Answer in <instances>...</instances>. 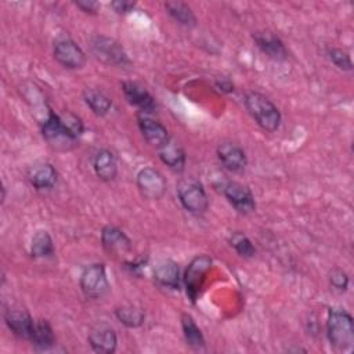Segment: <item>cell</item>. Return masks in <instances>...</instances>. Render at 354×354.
Returning <instances> with one entry per match:
<instances>
[{"label": "cell", "mask_w": 354, "mask_h": 354, "mask_svg": "<svg viewBox=\"0 0 354 354\" xmlns=\"http://www.w3.org/2000/svg\"><path fill=\"white\" fill-rule=\"evenodd\" d=\"M326 335L330 344L339 350H348L354 343L353 317L344 308H329L326 318Z\"/></svg>", "instance_id": "cell-1"}, {"label": "cell", "mask_w": 354, "mask_h": 354, "mask_svg": "<svg viewBox=\"0 0 354 354\" xmlns=\"http://www.w3.org/2000/svg\"><path fill=\"white\" fill-rule=\"evenodd\" d=\"M243 101L248 112L261 129L267 131H275L279 127L281 112L266 95L257 91H249Z\"/></svg>", "instance_id": "cell-2"}, {"label": "cell", "mask_w": 354, "mask_h": 354, "mask_svg": "<svg viewBox=\"0 0 354 354\" xmlns=\"http://www.w3.org/2000/svg\"><path fill=\"white\" fill-rule=\"evenodd\" d=\"M41 134L47 144L57 151H69L77 141V138L61 123L58 113L51 109H48V115L43 123Z\"/></svg>", "instance_id": "cell-3"}, {"label": "cell", "mask_w": 354, "mask_h": 354, "mask_svg": "<svg viewBox=\"0 0 354 354\" xmlns=\"http://www.w3.org/2000/svg\"><path fill=\"white\" fill-rule=\"evenodd\" d=\"M90 48L94 57L106 65L126 66L130 64V59L123 47L112 37L95 36L91 39Z\"/></svg>", "instance_id": "cell-4"}, {"label": "cell", "mask_w": 354, "mask_h": 354, "mask_svg": "<svg viewBox=\"0 0 354 354\" xmlns=\"http://www.w3.org/2000/svg\"><path fill=\"white\" fill-rule=\"evenodd\" d=\"M177 194L185 210L194 214H202L207 210V195L203 185L199 181L194 178L181 180L177 185Z\"/></svg>", "instance_id": "cell-5"}, {"label": "cell", "mask_w": 354, "mask_h": 354, "mask_svg": "<svg viewBox=\"0 0 354 354\" xmlns=\"http://www.w3.org/2000/svg\"><path fill=\"white\" fill-rule=\"evenodd\" d=\"M213 260L207 254H199L191 260L188 267L185 268L183 281L185 285L187 296L191 301H195L198 299V295L201 293V289L203 286L206 274L212 268Z\"/></svg>", "instance_id": "cell-6"}, {"label": "cell", "mask_w": 354, "mask_h": 354, "mask_svg": "<svg viewBox=\"0 0 354 354\" xmlns=\"http://www.w3.org/2000/svg\"><path fill=\"white\" fill-rule=\"evenodd\" d=\"M80 289L88 299H101L109 292V282L102 263L90 264L83 270L80 275Z\"/></svg>", "instance_id": "cell-7"}, {"label": "cell", "mask_w": 354, "mask_h": 354, "mask_svg": "<svg viewBox=\"0 0 354 354\" xmlns=\"http://www.w3.org/2000/svg\"><path fill=\"white\" fill-rule=\"evenodd\" d=\"M137 187L145 199L156 201L165 195L167 184L159 170L153 167H142L137 174Z\"/></svg>", "instance_id": "cell-8"}, {"label": "cell", "mask_w": 354, "mask_h": 354, "mask_svg": "<svg viewBox=\"0 0 354 354\" xmlns=\"http://www.w3.org/2000/svg\"><path fill=\"white\" fill-rule=\"evenodd\" d=\"M54 58L68 69H80L86 64L84 51L72 39H59L54 44Z\"/></svg>", "instance_id": "cell-9"}, {"label": "cell", "mask_w": 354, "mask_h": 354, "mask_svg": "<svg viewBox=\"0 0 354 354\" xmlns=\"http://www.w3.org/2000/svg\"><path fill=\"white\" fill-rule=\"evenodd\" d=\"M224 195L228 202L242 214H249L256 209L252 191L238 181H228L224 185Z\"/></svg>", "instance_id": "cell-10"}, {"label": "cell", "mask_w": 354, "mask_h": 354, "mask_svg": "<svg viewBox=\"0 0 354 354\" xmlns=\"http://www.w3.org/2000/svg\"><path fill=\"white\" fill-rule=\"evenodd\" d=\"M101 242L104 249L113 256H124L131 252V241L118 227L105 225L101 231Z\"/></svg>", "instance_id": "cell-11"}, {"label": "cell", "mask_w": 354, "mask_h": 354, "mask_svg": "<svg viewBox=\"0 0 354 354\" xmlns=\"http://www.w3.org/2000/svg\"><path fill=\"white\" fill-rule=\"evenodd\" d=\"M88 344L95 353L112 354L116 350L118 337L111 326L106 324H98L88 333Z\"/></svg>", "instance_id": "cell-12"}, {"label": "cell", "mask_w": 354, "mask_h": 354, "mask_svg": "<svg viewBox=\"0 0 354 354\" xmlns=\"http://www.w3.org/2000/svg\"><path fill=\"white\" fill-rule=\"evenodd\" d=\"M217 158L221 165L234 173H239L245 170L248 165V158L245 151L234 142H221L217 147Z\"/></svg>", "instance_id": "cell-13"}, {"label": "cell", "mask_w": 354, "mask_h": 354, "mask_svg": "<svg viewBox=\"0 0 354 354\" xmlns=\"http://www.w3.org/2000/svg\"><path fill=\"white\" fill-rule=\"evenodd\" d=\"M4 321L8 329L18 337L30 340L35 321L26 310L22 308H10L4 314Z\"/></svg>", "instance_id": "cell-14"}, {"label": "cell", "mask_w": 354, "mask_h": 354, "mask_svg": "<svg viewBox=\"0 0 354 354\" xmlns=\"http://www.w3.org/2000/svg\"><path fill=\"white\" fill-rule=\"evenodd\" d=\"M138 127L145 141L156 149H159L170 138L167 129L160 122L147 115L138 116Z\"/></svg>", "instance_id": "cell-15"}, {"label": "cell", "mask_w": 354, "mask_h": 354, "mask_svg": "<svg viewBox=\"0 0 354 354\" xmlns=\"http://www.w3.org/2000/svg\"><path fill=\"white\" fill-rule=\"evenodd\" d=\"M253 40L257 47L271 59L282 61L288 57L282 40L271 32H256L253 33Z\"/></svg>", "instance_id": "cell-16"}, {"label": "cell", "mask_w": 354, "mask_h": 354, "mask_svg": "<svg viewBox=\"0 0 354 354\" xmlns=\"http://www.w3.org/2000/svg\"><path fill=\"white\" fill-rule=\"evenodd\" d=\"M57 170L55 167L48 162H40L30 166L28 171V178L30 184L36 189H50L57 183Z\"/></svg>", "instance_id": "cell-17"}, {"label": "cell", "mask_w": 354, "mask_h": 354, "mask_svg": "<svg viewBox=\"0 0 354 354\" xmlns=\"http://www.w3.org/2000/svg\"><path fill=\"white\" fill-rule=\"evenodd\" d=\"M122 90L124 93L126 100L141 109V112H152L155 109V101L153 97L140 84L134 82H123L122 83Z\"/></svg>", "instance_id": "cell-18"}, {"label": "cell", "mask_w": 354, "mask_h": 354, "mask_svg": "<svg viewBox=\"0 0 354 354\" xmlns=\"http://www.w3.org/2000/svg\"><path fill=\"white\" fill-rule=\"evenodd\" d=\"M160 160L174 171H183L185 166V151L180 142L174 138H169L166 144H163L159 149Z\"/></svg>", "instance_id": "cell-19"}, {"label": "cell", "mask_w": 354, "mask_h": 354, "mask_svg": "<svg viewBox=\"0 0 354 354\" xmlns=\"http://www.w3.org/2000/svg\"><path fill=\"white\" fill-rule=\"evenodd\" d=\"M93 167L97 177L102 181H112L118 174L116 158L109 149L97 151L93 160Z\"/></svg>", "instance_id": "cell-20"}, {"label": "cell", "mask_w": 354, "mask_h": 354, "mask_svg": "<svg viewBox=\"0 0 354 354\" xmlns=\"http://www.w3.org/2000/svg\"><path fill=\"white\" fill-rule=\"evenodd\" d=\"M153 278L155 281L170 289L180 288V270L176 261L173 260H162L153 268Z\"/></svg>", "instance_id": "cell-21"}, {"label": "cell", "mask_w": 354, "mask_h": 354, "mask_svg": "<svg viewBox=\"0 0 354 354\" xmlns=\"http://www.w3.org/2000/svg\"><path fill=\"white\" fill-rule=\"evenodd\" d=\"M37 350H48L55 344V336L51 325L46 319L35 321L30 340Z\"/></svg>", "instance_id": "cell-22"}, {"label": "cell", "mask_w": 354, "mask_h": 354, "mask_svg": "<svg viewBox=\"0 0 354 354\" xmlns=\"http://www.w3.org/2000/svg\"><path fill=\"white\" fill-rule=\"evenodd\" d=\"M181 328H183L185 342L189 347H192L195 350L205 347V337H203L199 326L195 324L194 318L187 313L181 314Z\"/></svg>", "instance_id": "cell-23"}, {"label": "cell", "mask_w": 354, "mask_h": 354, "mask_svg": "<svg viewBox=\"0 0 354 354\" xmlns=\"http://www.w3.org/2000/svg\"><path fill=\"white\" fill-rule=\"evenodd\" d=\"M83 98H84V102L90 106V109L97 116H104V115H106L111 111L112 100L106 94L100 91V90L87 88L83 93Z\"/></svg>", "instance_id": "cell-24"}, {"label": "cell", "mask_w": 354, "mask_h": 354, "mask_svg": "<svg viewBox=\"0 0 354 354\" xmlns=\"http://www.w3.org/2000/svg\"><path fill=\"white\" fill-rule=\"evenodd\" d=\"M165 7L167 12L183 26H195L196 25V17L191 7L183 1H166Z\"/></svg>", "instance_id": "cell-25"}, {"label": "cell", "mask_w": 354, "mask_h": 354, "mask_svg": "<svg viewBox=\"0 0 354 354\" xmlns=\"http://www.w3.org/2000/svg\"><path fill=\"white\" fill-rule=\"evenodd\" d=\"M115 315L118 321L127 328H138L144 324V319H145L144 311L131 304H124L118 307L115 310Z\"/></svg>", "instance_id": "cell-26"}, {"label": "cell", "mask_w": 354, "mask_h": 354, "mask_svg": "<svg viewBox=\"0 0 354 354\" xmlns=\"http://www.w3.org/2000/svg\"><path fill=\"white\" fill-rule=\"evenodd\" d=\"M30 253L36 259L48 257L54 253V243L47 231L40 230L33 235L30 243Z\"/></svg>", "instance_id": "cell-27"}, {"label": "cell", "mask_w": 354, "mask_h": 354, "mask_svg": "<svg viewBox=\"0 0 354 354\" xmlns=\"http://www.w3.org/2000/svg\"><path fill=\"white\" fill-rule=\"evenodd\" d=\"M230 245L236 250V253L242 257H253L256 254V249L252 241L242 232H234L230 236Z\"/></svg>", "instance_id": "cell-28"}, {"label": "cell", "mask_w": 354, "mask_h": 354, "mask_svg": "<svg viewBox=\"0 0 354 354\" xmlns=\"http://www.w3.org/2000/svg\"><path fill=\"white\" fill-rule=\"evenodd\" d=\"M58 116H59L61 123H62L76 138H79V137L82 136L84 127H83V122H82V119H80L79 116H76V115L72 113V112H62V113H58Z\"/></svg>", "instance_id": "cell-29"}, {"label": "cell", "mask_w": 354, "mask_h": 354, "mask_svg": "<svg viewBox=\"0 0 354 354\" xmlns=\"http://www.w3.org/2000/svg\"><path fill=\"white\" fill-rule=\"evenodd\" d=\"M328 55L330 58V61L342 71H351L353 69V62H351V58L348 55L347 51L342 50V48H336V47H332L328 50Z\"/></svg>", "instance_id": "cell-30"}, {"label": "cell", "mask_w": 354, "mask_h": 354, "mask_svg": "<svg viewBox=\"0 0 354 354\" xmlns=\"http://www.w3.org/2000/svg\"><path fill=\"white\" fill-rule=\"evenodd\" d=\"M329 283L330 286L343 293L347 290V286H348V277L346 274V271H343L342 268H333L330 272H329Z\"/></svg>", "instance_id": "cell-31"}, {"label": "cell", "mask_w": 354, "mask_h": 354, "mask_svg": "<svg viewBox=\"0 0 354 354\" xmlns=\"http://www.w3.org/2000/svg\"><path fill=\"white\" fill-rule=\"evenodd\" d=\"M75 4L87 14H97V11L100 10V3L94 0H77Z\"/></svg>", "instance_id": "cell-32"}, {"label": "cell", "mask_w": 354, "mask_h": 354, "mask_svg": "<svg viewBox=\"0 0 354 354\" xmlns=\"http://www.w3.org/2000/svg\"><path fill=\"white\" fill-rule=\"evenodd\" d=\"M111 7L118 12V14H127L130 11H133V8L136 7V3L133 1H126V0H116L111 3Z\"/></svg>", "instance_id": "cell-33"}, {"label": "cell", "mask_w": 354, "mask_h": 354, "mask_svg": "<svg viewBox=\"0 0 354 354\" xmlns=\"http://www.w3.org/2000/svg\"><path fill=\"white\" fill-rule=\"evenodd\" d=\"M217 86L220 87V90H223V91H227V93H231V91H234V84H231L228 80L217 82Z\"/></svg>", "instance_id": "cell-34"}]
</instances>
